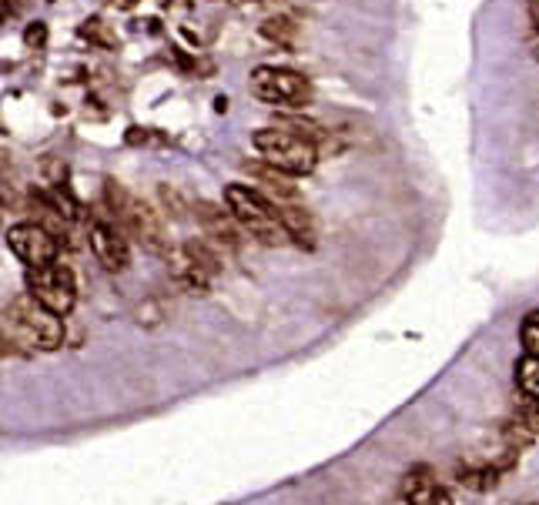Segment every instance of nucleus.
<instances>
[{"instance_id": "nucleus-11", "label": "nucleus", "mask_w": 539, "mask_h": 505, "mask_svg": "<svg viewBox=\"0 0 539 505\" xmlns=\"http://www.w3.org/2000/svg\"><path fill=\"white\" fill-rule=\"evenodd\" d=\"M194 218L201 221L205 234H208L214 244H221L225 251H238L241 238H238V231H234V225L228 221V214H225L221 207H214L212 201H194Z\"/></svg>"}, {"instance_id": "nucleus-15", "label": "nucleus", "mask_w": 539, "mask_h": 505, "mask_svg": "<svg viewBox=\"0 0 539 505\" xmlns=\"http://www.w3.org/2000/svg\"><path fill=\"white\" fill-rule=\"evenodd\" d=\"M80 37L91 40V44H97V47H108V51H111V47H117V34L101 17L84 20V24H80Z\"/></svg>"}, {"instance_id": "nucleus-16", "label": "nucleus", "mask_w": 539, "mask_h": 505, "mask_svg": "<svg viewBox=\"0 0 539 505\" xmlns=\"http://www.w3.org/2000/svg\"><path fill=\"white\" fill-rule=\"evenodd\" d=\"M516 385H520L522 395H533V398H539V358L526 355L516 365Z\"/></svg>"}, {"instance_id": "nucleus-21", "label": "nucleus", "mask_w": 539, "mask_h": 505, "mask_svg": "<svg viewBox=\"0 0 539 505\" xmlns=\"http://www.w3.org/2000/svg\"><path fill=\"white\" fill-rule=\"evenodd\" d=\"M24 44H27V47H44V44H47V24H31V27H27V31H24Z\"/></svg>"}, {"instance_id": "nucleus-18", "label": "nucleus", "mask_w": 539, "mask_h": 505, "mask_svg": "<svg viewBox=\"0 0 539 505\" xmlns=\"http://www.w3.org/2000/svg\"><path fill=\"white\" fill-rule=\"evenodd\" d=\"M520 338H522V345H526V355L539 358V311L526 315V321H522V328H520Z\"/></svg>"}, {"instance_id": "nucleus-7", "label": "nucleus", "mask_w": 539, "mask_h": 505, "mask_svg": "<svg viewBox=\"0 0 539 505\" xmlns=\"http://www.w3.org/2000/svg\"><path fill=\"white\" fill-rule=\"evenodd\" d=\"M7 248L27 268H44V264H54V258H58V238L47 228H40L37 221L7 228Z\"/></svg>"}, {"instance_id": "nucleus-17", "label": "nucleus", "mask_w": 539, "mask_h": 505, "mask_svg": "<svg viewBox=\"0 0 539 505\" xmlns=\"http://www.w3.org/2000/svg\"><path fill=\"white\" fill-rule=\"evenodd\" d=\"M516 415H520L522 425L539 438V398H533V395H520V398H516Z\"/></svg>"}, {"instance_id": "nucleus-19", "label": "nucleus", "mask_w": 539, "mask_h": 505, "mask_svg": "<svg viewBox=\"0 0 539 505\" xmlns=\"http://www.w3.org/2000/svg\"><path fill=\"white\" fill-rule=\"evenodd\" d=\"M502 438L509 442V449H513V452H520V449H526L536 435L526 429L522 422H506V425H502Z\"/></svg>"}, {"instance_id": "nucleus-5", "label": "nucleus", "mask_w": 539, "mask_h": 505, "mask_svg": "<svg viewBox=\"0 0 539 505\" xmlns=\"http://www.w3.org/2000/svg\"><path fill=\"white\" fill-rule=\"evenodd\" d=\"M251 94L265 104H289L302 108L308 101V80L289 67H255L251 71Z\"/></svg>"}, {"instance_id": "nucleus-8", "label": "nucleus", "mask_w": 539, "mask_h": 505, "mask_svg": "<svg viewBox=\"0 0 539 505\" xmlns=\"http://www.w3.org/2000/svg\"><path fill=\"white\" fill-rule=\"evenodd\" d=\"M87 234H91V251H94V258L108 271H124L128 268V241H124V228L117 225H108V221H91L87 228Z\"/></svg>"}, {"instance_id": "nucleus-4", "label": "nucleus", "mask_w": 539, "mask_h": 505, "mask_svg": "<svg viewBox=\"0 0 539 505\" xmlns=\"http://www.w3.org/2000/svg\"><path fill=\"white\" fill-rule=\"evenodd\" d=\"M24 281H27V295H34L47 311H54L60 318L74 311L77 288L67 264L54 262V264H44V268H27Z\"/></svg>"}, {"instance_id": "nucleus-6", "label": "nucleus", "mask_w": 539, "mask_h": 505, "mask_svg": "<svg viewBox=\"0 0 539 505\" xmlns=\"http://www.w3.org/2000/svg\"><path fill=\"white\" fill-rule=\"evenodd\" d=\"M117 225L124 228L131 238H137V244H141L144 251H151V255H168V251H171L157 211H154L148 201H141V198H131V201H128V207L117 214Z\"/></svg>"}, {"instance_id": "nucleus-23", "label": "nucleus", "mask_w": 539, "mask_h": 505, "mask_svg": "<svg viewBox=\"0 0 539 505\" xmlns=\"http://www.w3.org/2000/svg\"><path fill=\"white\" fill-rule=\"evenodd\" d=\"M27 7H31V0H3V17H7V20H10V17H20Z\"/></svg>"}, {"instance_id": "nucleus-9", "label": "nucleus", "mask_w": 539, "mask_h": 505, "mask_svg": "<svg viewBox=\"0 0 539 505\" xmlns=\"http://www.w3.org/2000/svg\"><path fill=\"white\" fill-rule=\"evenodd\" d=\"M164 258H168V264H171V275L181 281L191 295H208L212 271H208V268H205V264H201L191 251H188V244H178V248H171Z\"/></svg>"}, {"instance_id": "nucleus-14", "label": "nucleus", "mask_w": 539, "mask_h": 505, "mask_svg": "<svg viewBox=\"0 0 539 505\" xmlns=\"http://www.w3.org/2000/svg\"><path fill=\"white\" fill-rule=\"evenodd\" d=\"M499 465L493 468H459V486L472 488V492H486V488L499 486Z\"/></svg>"}, {"instance_id": "nucleus-26", "label": "nucleus", "mask_w": 539, "mask_h": 505, "mask_svg": "<svg viewBox=\"0 0 539 505\" xmlns=\"http://www.w3.org/2000/svg\"><path fill=\"white\" fill-rule=\"evenodd\" d=\"M234 3H258V0H234Z\"/></svg>"}, {"instance_id": "nucleus-22", "label": "nucleus", "mask_w": 539, "mask_h": 505, "mask_svg": "<svg viewBox=\"0 0 539 505\" xmlns=\"http://www.w3.org/2000/svg\"><path fill=\"white\" fill-rule=\"evenodd\" d=\"M157 194H161V201H164V207H171V214L174 218H181V198H178V191H168V185H161L157 187Z\"/></svg>"}, {"instance_id": "nucleus-25", "label": "nucleus", "mask_w": 539, "mask_h": 505, "mask_svg": "<svg viewBox=\"0 0 539 505\" xmlns=\"http://www.w3.org/2000/svg\"><path fill=\"white\" fill-rule=\"evenodd\" d=\"M137 0H114V7H124V10H128V7H135Z\"/></svg>"}, {"instance_id": "nucleus-10", "label": "nucleus", "mask_w": 539, "mask_h": 505, "mask_svg": "<svg viewBox=\"0 0 539 505\" xmlns=\"http://www.w3.org/2000/svg\"><path fill=\"white\" fill-rule=\"evenodd\" d=\"M271 205H275V214H278V221L285 228V238H291L298 248L311 251V248H315V238H318L315 218H311L302 205H295V201H271Z\"/></svg>"}, {"instance_id": "nucleus-2", "label": "nucleus", "mask_w": 539, "mask_h": 505, "mask_svg": "<svg viewBox=\"0 0 539 505\" xmlns=\"http://www.w3.org/2000/svg\"><path fill=\"white\" fill-rule=\"evenodd\" d=\"M225 205L234 214V221L245 228L255 241L268 244V248L285 241V228H282L278 214H275V205H271L268 198H262L255 187H248V185L225 187Z\"/></svg>"}, {"instance_id": "nucleus-12", "label": "nucleus", "mask_w": 539, "mask_h": 505, "mask_svg": "<svg viewBox=\"0 0 539 505\" xmlns=\"http://www.w3.org/2000/svg\"><path fill=\"white\" fill-rule=\"evenodd\" d=\"M241 171L251 174L265 191H271V201H295V198H298V187L291 185V174L278 171L275 164H268V161H245Z\"/></svg>"}, {"instance_id": "nucleus-3", "label": "nucleus", "mask_w": 539, "mask_h": 505, "mask_svg": "<svg viewBox=\"0 0 539 505\" xmlns=\"http://www.w3.org/2000/svg\"><path fill=\"white\" fill-rule=\"evenodd\" d=\"M255 148L262 151V157L275 164L278 171L285 174H311L315 164H318V148L308 141V137H298V134L285 131V128H262L255 131Z\"/></svg>"}, {"instance_id": "nucleus-20", "label": "nucleus", "mask_w": 539, "mask_h": 505, "mask_svg": "<svg viewBox=\"0 0 539 505\" xmlns=\"http://www.w3.org/2000/svg\"><path fill=\"white\" fill-rule=\"evenodd\" d=\"M185 244H188V251H191L194 258L205 264L212 275L218 271V268H221V264H218V255H212V251H208V244H201V241H185Z\"/></svg>"}, {"instance_id": "nucleus-1", "label": "nucleus", "mask_w": 539, "mask_h": 505, "mask_svg": "<svg viewBox=\"0 0 539 505\" xmlns=\"http://www.w3.org/2000/svg\"><path fill=\"white\" fill-rule=\"evenodd\" d=\"M64 345L60 315L47 311L34 295H20L3 311V355L54 352Z\"/></svg>"}, {"instance_id": "nucleus-13", "label": "nucleus", "mask_w": 539, "mask_h": 505, "mask_svg": "<svg viewBox=\"0 0 539 505\" xmlns=\"http://www.w3.org/2000/svg\"><path fill=\"white\" fill-rule=\"evenodd\" d=\"M262 34L268 40H275V44H295V37H298V24L291 17H285V14H275V17H265L262 20Z\"/></svg>"}, {"instance_id": "nucleus-24", "label": "nucleus", "mask_w": 539, "mask_h": 505, "mask_svg": "<svg viewBox=\"0 0 539 505\" xmlns=\"http://www.w3.org/2000/svg\"><path fill=\"white\" fill-rule=\"evenodd\" d=\"M529 20H533V34L539 40V0H529Z\"/></svg>"}]
</instances>
